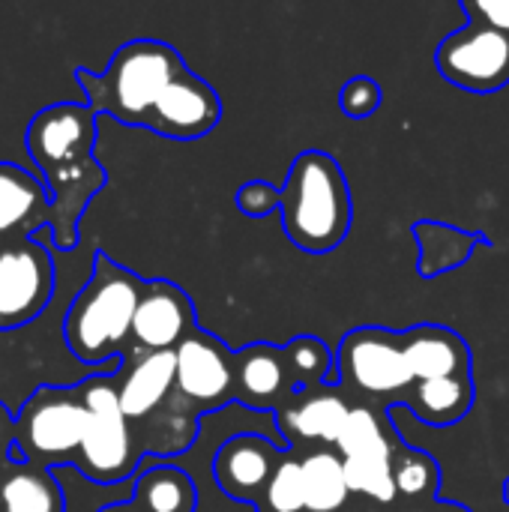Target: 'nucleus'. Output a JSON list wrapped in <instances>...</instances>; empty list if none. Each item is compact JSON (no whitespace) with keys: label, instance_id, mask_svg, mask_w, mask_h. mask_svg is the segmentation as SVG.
<instances>
[{"label":"nucleus","instance_id":"b1692460","mask_svg":"<svg viewBox=\"0 0 509 512\" xmlns=\"http://www.w3.org/2000/svg\"><path fill=\"white\" fill-rule=\"evenodd\" d=\"M345 477L351 495H366L378 504H393L399 498L393 456H351L345 459Z\"/></svg>","mask_w":509,"mask_h":512},{"label":"nucleus","instance_id":"7c9ffc66","mask_svg":"<svg viewBox=\"0 0 509 512\" xmlns=\"http://www.w3.org/2000/svg\"><path fill=\"white\" fill-rule=\"evenodd\" d=\"M12 447H15V417L12 411L0 402V471L15 462L12 459Z\"/></svg>","mask_w":509,"mask_h":512},{"label":"nucleus","instance_id":"f257e3e1","mask_svg":"<svg viewBox=\"0 0 509 512\" xmlns=\"http://www.w3.org/2000/svg\"><path fill=\"white\" fill-rule=\"evenodd\" d=\"M24 144L51 192L48 231L54 246L69 252L78 243L81 213L108 180L93 156L96 111L87 102H54L33 114Z\"/></svg>","mask_w":509,"mask_h":512},{"label":"nucleus","instance_id":"0eeeda50","mask_svg":"<svg viewBox=\"0 0 509 512\" xmlns=\"http://www.w3.org/2000/svg\"><path fill=\"white\" fill-rule=\"evenodd\" d=\"M54 297V261L33 237L0 243V333L36 321Z\"/></svg>","mask_w":509,"mask_h":512},{"label":"nucleus","instance_id":"39448f33","mask_svg":"<svg viewBox=\"0 0 509 512\" xmlns=\"http://www.w3.org/2000/svg\"><path fill=\"white\" fill-rule=\"evenodd\" d=\"M87 426V405L81 384L36 387L15 414L12 459L42 465L51 471L75 468Z\"/></svg>","mask_w":509,"mask_h":512},{"label":"nucleus","instance_id":"a211bd4d","mask_svg":"<svg viewBox=\"0 0 509 512\" xmlns=\"http://www.w3.org/2000/svg\"><path fill=\"white\" fill-rule=\"evenodd\" d=\"M402 339H405V357L414 372V381L471 372L468 342L447 327H414L411 333H402Z\"/></svg>","mask_w":509,"mask_h":512},{"label":"nucleus","instance_id":"dca6fc26","mask_svg":"<svg viewBox=\"0 0 509 512\" xmlns=\"http://www.w3.org/2000/svg\"><path fill=\"white\" fill-rule=\"evenodd\" d=\"M351 414V405L333 390L330 384L306 387L291 396V405L282 411V435L285 438H303V441H324L336 444L345 420Z\"/></svg>","mask_w":509,"mask_h":512},{"label":"nucleus","instance_id":"c756f323","mask_svg":"<svg viewBox=\"0 0 509 512\" xmlns=\"http://www.w3.org/2000/svg\"><path fill=\"white\" fill-rule=\"evenodd\" d=\"M468 21L495 24L501 30H509V0H459Z\"/></svg>","mask_w":509,"mask_h":512},{"label":"nucleus","instance_id":"c85d7f7f","mask_svg":"<svg viewBox=\"0 0 509 512\" xmlns=\"http://www.w3.org/2000/svg\"><path fill=\"white\" fill-rule=\"evenodd\" d=\"M234 204H237V210H243L246 216L261 219V216L279 210V189L270 186L267 180H252V183H246V186L237 189Z\"/></svg>","mask_w":509,"mask_h":512},{"label":"nucleus","instance_id":"a878e982","mask_svg":"<svg viewBox=\"0 0 509 512\" xmlns=\"http://www.w3.org/2000/svg\"><path fill=\"white\" fill-rule=\"evenodd\" d=\"M393 477H396V492L408 501L432 498L441 483L438 462L417 450H402L399 456H393Z\"/></svg>","mask_w":509,"mask_h":512},{"label":"nucleus","instance_id":"2eb2a0df","mask_svg":"<svg viewBox=\"0 0 509 512\" xmlns=\"http://www.w3.org/2000/svg\"><path fill=\"white\" fill-rule=\"evenodd\" d=\"M51 222V192L33 171L0 162V243L33 237Z\"/></svg>","mask_w":509,"mask_h":512},{"label":"nucleus","instance_id":"6e6552de","mask_svg":"<svg viewBox=\"0 0 509 512\" xmlns=\"http://www.w3.org/2000/svg\"><path fill=\"white\" fill-rule=\"evenodd\" d=\"M435 66L450 84L468 93H498L509 84V30L468 21L441 39Z\"/></svg>","mask_w":509,"mask_h":512},{"label":"nucleus","instance_id":"4468645a","mask_svg":"<svg viewBox=\"0 0 509 512\" xmlns=\"http://www.w3.org/2000/svg\"><path fill=\"white\" fill-rule=\"evenodd\" d=\"M177 384V357L174 351H141L132 348L123 372L117 375L120 408L129 423H144L153 417Z\"/></svg>","mask_w":509,"mask_h":512},{"label":"nucleus","instance_id":"bb28decb","mask_svg":"<svg viewBox=\"0 0 509 512\" xmlns=\"http://www.w3.org/2000/svg\"><path fill=\"white\" fill-rule=\"evenodd\" d=\"M264 501L270 512H303L306 510V486H303V462L285 456L279 459L270 483H267V492H264Z\"/></svg>","mask_w":509,"mask_h":512},{"label":"nucleus","instance_id":"cd10ccee","mask_svg":"<svg viewBox=\"0 0 509 512\" xmlns=\"http://www.w3.org/2000/svg\"><path fill=\"white\" fill-rule=\"evenodd\" d=\"M384 90L375 78L369 75H354L351 81H345V87L339 90V105L351 120H366L381 108Z\"/></svg>","mask_w":509,"mask_h":512},{"label":"nucleus","instance_id":"aec40b11","mask_svg":"<svg viewBox=\"0 0 509 512\" xmlns=\"http://www.w3.org/2000/svg\"><path fill=\"white\" fill-rule=\"evenodd\" d=\"M405 405L417 414V420L429 426H453L468 417L474 405V381L471 372L450 375V378H429L414 381L405 396Z\"/></svg>","mask_w":509,"mask_h":512},{"label":"nucleus","instance_id":"9b49d317","mask_svg":"<svg viewBox=\"0 0 509 512\" xmlns=\"http://www.w3.org/2000/svg\"><path fill=\"white\" fill-rule=\"evenodd\" d=\"M219 120H222V99L216 87L186 66L159 96L147 120V129L171 141H195L213 132Z\"/></svg>","mask_w":509,"mask_h":512},{"label":"nucleus","instance_id":"5701e85b","mask_svg":"<svg viewBox=\"0 0 509 512\" xmlns=\"http://www.w3.org/2000/svg\"><path fill=\"white\" fill-rule=\"evenodd\" d=\"M282 354H285V366H288V378H291L294 393L306 390V387H321V384L336 381L333 354L321 339L297 336L294 342H288L282 348Z\"/></svg>","mask_w":509,"mask_h":512},{"label":"nucleus","instance_id":"4be33fe9","mask_svg":"<svg viewBox=\"0 0 509 512\" xmlns=\"http://www.w3.org/2000/svg\"><path fill=\"white\" fill-rule=\"evenodd\" d=\"M306 512H339L348 504L345 459L333 450H315L303 459Z\"/></svg>","mask_w":509,"mask_h":512},{"label":"nucleus","instance_id":"7ed1b4c3","mask_svg":"<svg viewBox=\"0 0 509 512\" xmlns=\"http://www.w3.org/2000/svg\"><path fill=\"white\" fill-rule=\"evenodd\" d=\"M282 228L288 240L309 252L324 255L345 243L354 219L351 189L342 165L324 150H303L279 189Z\"/></svg>","mask_w":509,"mask_h":512},{"label":"nucleus","instance_id":"f8f14e48","mask_svg":"<svg viewBox=\"0 0 509 512\" xmlns=\"http://www.w3.org/2000/svg\"><path fill=\"white\" fill-rule=\"evenodd\" d=\"M195 327V306L186 291L168 279H150L135 309L132 348L174 351Z\"/></svg>","mask_w":509,"mask_h":512},{"label":"nucleus","instance_id":"2f4dec72","mask_svg":"<svg viewBox=\"0 0 509 512\" xmlns=\"http://www.w3.org/2000/svg\"><path fill=\"white\" fill-rule=\"evenodd\" d=\"M411 512H471L468 507H462V504H450V501H426L423 507H417V510Z\"/></svg>","mask_w":509,"mask_h":512},{"label":"nucleus","instance_id":"423d86ee","mask_svg":"<svg viewBox=\"0 0 509 512\" xmlns=\"http://www.w3.org/2000/svg\"><path fill=\"white\" fill-rule=\"evenodd\" d=\"M87 426L75 471L96 486L126 483L141 459V450L132 438V423L120 408L117 375H90L81 381Z\"/></svg>","mask_w":509,"mask_h":512},{"label":"nucleus","instance_id":"9d476101","mask_svg":"<svg viewBox=\"0 0 509 512\" xmlns=\"http://www.w3.org/2000/svg\"><path fill=\"white\" fill-rule=\"evenodd\" d=\"M177 384L174 393L195 408H216L237 396V372L228 348L195 327L177 348Z\"/></svg>","mask_w":509,"mask_h":512},{"label":"nucleus","instance_id":"f3484780","mask_svg":"<svg viewBox=\"0 0 509 512\" xmlns=\"http://www.w3.org/2000/svg\"><path fill=\"white\" fill-rule=\"evenodd\" d=\"M234 372H237V399L249 408H273L288 393L294 396L285 354L273 345H249L246 351L234 354Z\"/></svg>","mask_w":509,"mask_h":512},{"label":"nucleus","instance_id":"393cba45","mask_svg":"<svg viewBox=\"0 0 509 512\" xmlns=\"http://www.w3.org/2000/svg\"><path fill=\"white\" fill-rule=\"evenodd\" d=\"M336 447H339L342 459H351V456H393V450L387 444V435H384L378 417L369 408H351Z\"/></svg>","mask_w":509,"mask_h":512},{"label":"nucleus","instance_id":"f03ea898","mask_svg":"<svg viewBox=\"0 0 509 512\" xmlns=\"http://www.w3.org/2000/svg\"><path fill=\"white\" fill-rule=\"evenodd\" d=\"M144 279L111 261L105 252L93 255L87 285L72 300L63 339L75 360L87 366L123 363L132 345V321L144 294Z\"/></svg>","mask_w":509,"mask_h":512},{"label":"nucleus","instance_id":"412c9836","mask_svg":"<svg viewBox=\"0 0 509 512\" xmlns=\"http://www.w3.org/2000/svg\"><path fill=\"white\" fill-rule=\"evenodd\" d=\"M132 501L144 512H195L198 492L186 471L174 465H153L138 474Z\"/></svg>","mask_w":509,"mask_h":512},{"label":"nucleus","instance_id":"1a4fd4ad","mask_svg":"<svg viewBox=\"0 0 509 512\" xmlns=\"http://www.w3.org/2000/svg\"><path fill=\"white\" fill-rule=\"evenodd\" d=\"M336 369L345 384L366 396H396L414 387L402 333L381 327L351 330L339 345Z\"/></svg>","mask_w":509,"mask_h":512},{"label":"nucleus","instance_id":"20e7f679","mask_svg":"<svg viewBox=\"0 0 509 512\" xmlns=\"http://www.w3.org/2000/svg\"><path fill=\"white\" fill-rule=\"evenodd\" d=\"M186 69L180 51L162 39H129L114 51L105 72L75 69V81L96 114H108L126 126H144L165 87Z\"/></svg>","mask_w":509,"mask_h":512},{"label":"nucleus","instance_id":"72a5a7b5","mask_svg":"<svg viewBox=\"0 0 509 512\" xmlns=\"http://www.w3.org/2000/svg\"><path fill=\"white\" fill-rule=\"evenodd\" d=\"M504 498H507V504H509V480L504 483Z\"/></svg>","mask_w":509,"mask_h":512},{"label":"nucleus","instance_id":"6ab92c4d","mask_svg":"<svg viewBox=\"0 0 509 512\" xmlns=\"http://www.w3.org/2000/svg\"><path fill=\"white\" fill-rule=\"evenodd\" d=\"M0 512H66L57 471L27 462H9L0 471Z\"/></svg>","mask_w":509,"mask_h":512},{"label":"nucleus","instance_id":"ddd939ff","mask_svg":"<svg viewBox=\"0 0 509 512\" xmlns=\"http://www.w3.org/2000/svg\"><path fill=\"white\" fill-rule=\"evenodd\" d=\"M279 465V447L261 435H234L213 456L216 486L243 504H252L267 492V483Z\"/></svg>","mask_w":509,"mask_h":512},{"label":"nucleus","instance_id":"473e14b6","mask_svg":"<svg viewBox=\"0 0 509 512\" xmlns=\"http://www.w3.org/2000/svg\"><path fill=\"white\" fill-rule=\"evenodd\" d=\"M99 512H144V510L129 498V501H120V504H108V507H102Z\"/></svg>","mask_w":509,"mask_h":512}]
</instances>
